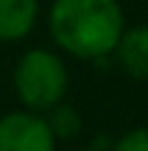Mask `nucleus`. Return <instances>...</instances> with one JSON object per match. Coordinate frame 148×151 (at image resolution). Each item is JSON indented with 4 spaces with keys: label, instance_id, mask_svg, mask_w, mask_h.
<instances>
[{
    "label": "nucleus",
    "instance_id": "obj_1",
    "mask_svg": "<svg viewBox=\"0 0 148 151\" xmlns=\"http://www.w3.org/2000/svg\"><path fill=\"white\" fill-rule=\"evenodd\" d=\"M48 28L64 53L98 62L115 53V45L126 28V17L117 0H53L48 11Z\"/></svg>",
    "mask_w": 148,
    "mask_h": 151
},
{
    "label": "nucleus",
    "instance_id": "obj_2",
    "mask_svg": "<svg viewBox=\"0 0 148 151\" xmlns=\"http://www.w3.org/2000/svg\"><path fill=\"white\" fill-rule=\"evenodd\" d=\"M70 73L59 53L48 48H31L17 59L14 67V92L25 109L48 112L59 101H64Z\"/></svg>",
    "mask_w": 148,
    "mask_h": 151
},
{
    "label": "nucleus",
    "instance_id": "obj_3",
    "mask_svg": "<svg viewBox=\"0 0 148 151\" xmlns=\"http://www.w3.org/2000/svg\"><path fill=\"white\" fill-rule=\"evenodd\" d=\"M56 137L48 126L45 112L22 106L0 118V151H53Z\"/></svg>",
    "mask_w": 148,
    "mask_h": 151
},
{
    "label": "nucleus",
    "instance_id": "obj_4",
    "mask_svg": "<svg viewBox=\"0 0 148 151\" xmlns=\"http://www.w3.org/2000/svg\"><path fill=\"white\" fill-rule=\"evenodd\" d=\"M115 56L126 76L137 81H148V25L123 28L115 45Z\"/></svg>",
    "mask_w": 148,
    "mask_h": 151
},
{
    "label": "nucleus",
    "instance_id": "obj_5",
    "mask_svg": "<svg viewBox=\"0 0 148 151\" xmlns=\"http://www.w3.org/2000/svg\"><path fill=\"white\" fill-rule=\"evenodd\" d=\"M39 0H0V42H20L34 31Z\"/></svg>",
    "mask_w": 148,
    "mask_h": 151
},
{
    "label": "nucleus",
    "instance_id": "obj_6",
    "mask_svg": "<svg viewBox=\"0 0 148 151\" xmlns=\"http://www.w3.org/2000/svg\"><path fill=\"white\" fill-rule=\"evenodd\" d=\"M45 118H48V126H50V132H53L56 143H64V140L78 137V132H81V126H84L81 115H78L70 104H64V101H59L56 106H50L48 112H45Z\"/></svg>",
    "mask_w": 148,
    "mask_h": 151
},
{
    "label": "nucleus",
    "instance_id": "obj_7",
    "mask_svg": "<svg viewBox=\"0 0 148 151\" xmlns=\"http://www.w3.org/2000/svg\"><path fill=\"white\" fill-rule=\"evenodd\" d=\"M112 148H117V151H148V129H143V126L129 129L123 137H117L112 143Z\"/></svg>",
    "mask_w": 148,
    "mask_h": 151
}]
</instances>
